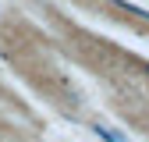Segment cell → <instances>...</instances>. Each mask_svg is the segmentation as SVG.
Returning a JSON list of instances; mask_svg holds the SVG:
<instances>
[{"mask_svg": "<svg viewBox=\"0 0 149 142\" xmlns=\"http://www.w3.org/2000/svg\"><path fill=\"white\" fill-rule=\"evenodd\" d=\"M114 4H117L124 14H135V18H142V22H149V11H146V7H139V4H128V0H114Z\"/></svg>", "mask_w": 149, "mask_h": 142, "instance_id": "cell-2", "label": "cell"}, {"mask_svg": "<svg viewBox=\"0 0 149 142\" xmlns=\"http://www.w3.org/2000/svg\"><path fill=\"white\" fill-rule=\"evenodd\" d=\"M92 135H100L103 142H124V135H121V132H110L107 124H100V121L92 124Z\"/></svg>", "mask_w": 149, "mask_h": 142, "instance_id": "cell-1", "label": "cell"}]
</instances>
